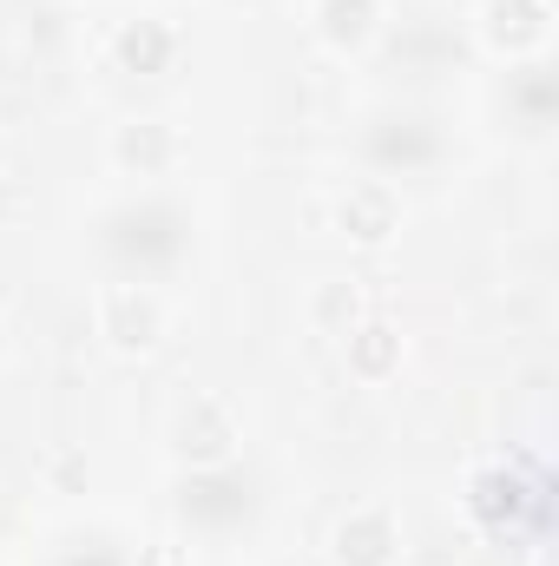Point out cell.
Returning a JSON list of instances; mask_svg holds the SVG:
<instances>
[{
	"mask_svg": "<svg viewBox=\"0 0 559 566\" xmlns=\"http://www.w3.org/2000/svg\"><path fill=\"white\" fill-rule=\"evenodd\" d=\"M99 336H106L119 356H145V349L165 336V303H158V290H145V283H106V290H99Z\"/></svg>",
	"mask_w": 559,
	"mask_h": 566,
	"instance_id": "cell-1",
	"label": "cell"
},
{
	"mask_svg": "<svg viewBox=\"0 0 559 566\" xmlns=\"http://www.w3.org/2000/svg\"><path fill=\"white\" fill-rule=\"evenodd\" d=\"M329 554H336V566H395L402 560V527L389 521V507H356L336 521Z\"/></svg>",
	"mask_w": 559,
	"mask_h": 566,
	"instance_id": "cell-2",
	"label": "cell"
},
{
	"mask_svg": "<svg viewBox=\"0 0 559 566\" xmlns=\"http://www.w3.org/2000/svg\"><path fill=\"white\" fill-rule=\"evenodd\" d=\"M231 441H238V422H231V409L211 402V396H191V402L171 416V448H178L184 461H198V468H218V461L231 454Z\"/></svg>",
	"mask_w": 559,
	"mask_h": 566,
	"instance_id": "cell-3",
	"label": "cell"
},
{
	"mask_svg": "<svg viewBox=\"0 0 559 566\" xmlns=\"http://www.w3.org/2000/svg\"><path fill=\"white\" fill-rule=\"evenodd\" d=\"M336 224H342V238H356V244H389L395 224H402V205H395L389 185H349L342 205H336Z\"/></svg>",
	"mask_w": 559,
	"mask_h": 566,
	"instance_id": "cell-4",
	"label": "cell"
},
{
	"mask_svg": "<svg viewBox=\"0 0 559 566\" xmlns=\"http://www.w3.org/2000/svg\"><path fill=\"white\" fill-rule=\"evenodd\" d=\"M376 27H382V0H316V40L336 53L369 46Z\"/></svg>",
	"mask_w": 559,
	"mask_h": 566,
	"instance_id": "cell-5",
	"label": "cell"
},
{
	"mask_svg": "<svg viewBox=\"0 0 559 566\" xmlns=\"http://www.w3.org/2000/svg\"><path fill=\"white\" fill-rule=\"evenodd\" d=\"M113 158H119L126 171H139V178H158V171H171V165H178V133H171V126H158V119H133V126H119Z\"/></svg>",
	"mask_w": 559,
	"mask_h": 566,
	"instance_id": "cell-6",
	"label": "cell"
},
{
	"mask_svg": "<svg viewBox=\"0 0 559 566\" xmlns=\"http://www.w3.org/2000/svg\"><path fill=\"white\" fill-rule=\"evenodd\" d=\"M395 363H402V336H395L389 323H356V329H349V369H356L362 382H382Z\"/></svg>",
	"mask_w": 559,
	"mask_h": 566,
	"instance_id": "cell-7",
	"label": "cell"
},
{
	"mask_svg": "<svg viewBox=\"0 0 559 566\" xmlns=\"http://www.w3.org/2000/svg\"><path fill=\"white\" fill-rule=\"evenodd\" d=\"M309 323L329 329V336H349L362 323V283H323L309 296Z\"/></svg>",
	"mask_w": 559,
	"mask_h": 566,
	"instance_id": "cell-8",
	"label": "cell"
},
{
	"mask_svg": "<svg viewBox=\"0 0 559 566\" xmlns=\"http://www.w3.org/2000/svg\"><path fill=\"white\" fill-rule=\"evenodd\" d=\"M171 53H178V40H171L158 20H133V27L119 33V60H126V66H139V73H158Z\"/></svg>",
	"mask_w": 559,
	"mask_h": 566,
	"instance_id": "cell-9",
	"label": "cell"
},
{
	"mask_svg": "<svg viewBox=\"0 0 559 566\" xmlns=\"http://www.w3.org/2000/svg\"><path fill=\"white\" fill-rule=\"evenodd\" d=\"M13 205H20V191H13V185H7V178H0V224H7V218H13Z\"/></svg>",
	"mask_w": 559,
	"mask_h": 566,
	"instance_id": "cell-10",
	"label": "cell"
},
{
	"mask_svg": "<svg viewBox=\"0 0 559 566\" xmlns=\"http://www.w3.org/2000/svg\"><path fill=\"white\" fill-rule=\"evenodd\" d=\"M0 356H7V329H0Z\"/></svg>",
	"mask_w": 559,
	"mask_h": 566,
	"instance_id": "cell-11",
	"label": "cell"
}]
</instances>
